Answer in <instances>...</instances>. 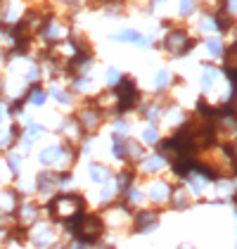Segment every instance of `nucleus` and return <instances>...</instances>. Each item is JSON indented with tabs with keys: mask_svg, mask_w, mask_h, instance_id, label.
<instances>
[{
	"mask_svg": "<svg viewBox=\"0 0 237 249\" xmlns=\"http://www.w3.org/2000/svg\"><path fill=\"white\" fill-rule=\"evenodd\" d=\"M117 95H118V112H126V109H131V107L135 105V100H138L135 83H133L131 78H123V81H121V88L117 90Z\"/></svg>",
	"mask_w": 237,
	"mask_h": 249,
	"instance_id": "f257e3e1",
	"label": "nucleus"
},
{
	"mask_svg": "<svg viewBox=\"0 0 237 249\" xmlns=\"http://www.w3.org/2000/svg\"><path fill=\"white\" fill-rule=\"evenodd\" d=\"M154 221H157V213H154V211H150V213H140V216H138V226H135V230L154 228Z\"/></svg>",
	"mask_w": 237,
	"mask_h": 249,
	"instance_id": "f03ea898",
	"label": "nucleus"
},
{
	"mask_svg": "<svg viewBox=\"0 0 237 249\" xmlns=\"http://www.w3.org/2000/svg\"><path fill=\"white\" fill-rule=\"evenodd\" d=\"M180 40L185 43V36H183L180 31H173V36H171V38L166 40V45H169V48H173V45H176V43H180ZM183 53H185V45H180V48H176V53H173V55H183Z\"/></svg>",
	"mask_w": 237,
	"mask_h": 249,
	"instance_id": "7ed1b4c3",
	"label": "nucleus"
},
{
	"mask_svg": "<svg viewBox=\"0 0 237 249\" xmlns=\"http://www.w3.org/2000/svg\"><path fill=\"white\" fill-rule=\"evenodd\" d=\"M31 100H34V102H36V105H40V102H43V93H38V88H34V90H31Z\"/></svg>",
	"mask_w": 237,
	"mask_h": 249,
	"instance_id": "20e7f679",
	"label": "nucleus"
},
{
	"mask_svg": "<svg viewBox=\"0 0 237 249\" xmlns=\"http://www.w3.org/2000/svg\"><path fill=\"white\" fill-rule=\"evenodd\" d=\"M145 140H147V142H154V140H157V133H154V128L145 131Z\"/></svg>",
	"mask_w": 237,
	"mask_h": 249,
	"instance_id": "39448f33",
	"label": "nucleus"
},
{
	"mask_svg": "<svg viewBox=\"0 0 237 249\" xmlns=\"http://www.w3.org/2000/svg\"><path fill=\"white\" fill-rule=\"evenodd\" d=\"M209 48L214 50V55H220V45H218L216 40H211V43H209Z\"/></svg>",
	"mask_w": 237,
	"mask_h": 249,
	"instance_id": "423d86ee",
	"label": "nucleus"
},
{
	"mask_svg": "<svg viewBox=\"0 0 237 249\" xmlns=\"http://www.w3.org/2000/svg\"><path fill=\"white\" fill-rule=\"evenodd\" d=\"M180 7H183V12H190V10H192V0H183Z\"/></svg>",
	"mask_w": 237,
	"mask_h": 249,
	"instance_id": "0eeeda50",
	"label": "nucleus"
},
{
	"mask_svg": "<svg viewBox=\"0 0 237 249\" xmlns=\"http://www.w3.org/2000/svg\"><path fill=\"white\" fill-rule=\"evenodd\" d=\"M166 81H169V74H159V76H157V83H159V86H164Z\"/></svg>",
	"mask_w": 237,
	"mask_h": 249,
	"instance_id": "6e6552de",
	"label": "nucleus"
},
{
	"mask_svg": "<svg viewBox=\"0 0 237 249\" xmlns=\"http://www.w3.org/2000/svg\"><path fill=\"white\" fill-rule=\"evenodd\" d=\"M107 78H109V81H112V83H114V81H117V71H114V69H109V74H107Z\"/></svg>",
	"mask_w": 237,
	"mask_h": 249,
	"instance_id": "1a4fd4ad",
	"label": "nucleus"
}]
</instances>
